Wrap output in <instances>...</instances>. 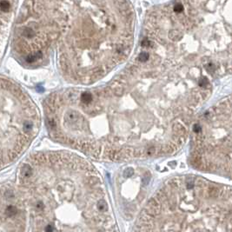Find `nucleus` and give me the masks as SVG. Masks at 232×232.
Listing matches in <instances>:
<instances>
[{
    "label": "nucleus",
    "instance_id": "obj_7",
    "mask_svg": "<svg viewBox=\"0 0 232 232\" xmlns=\"http://www.w3.org/2000/svg\"><path fill=\"white\" fill-rule=\"evenodd\" d=\"M27 209L20 191L0 184V232H27Z\"/></svg>",
    "mask_w": 232,
    "mask_h": 232
},
{
    "label": "nucleus",
    "instance_id": "obj_8",
    "mask_svg": "<svg viewBox=\"0 0 232 232\" xmlns=\"http://www.w3.org/2000/svg\"><path fill=\"white\" fill-rule=\"evenodd\" d=\"M17 5V0H0V57L5 47Z\"/></svg>",
    "mask_w": 232,
    "mask_h": 232
},
{
    "label": "nucleus",
    "instance_id": "obj_6",
    "mask_svg": "<svg viewBox=\"0 0 232 232\" xmlns=\"http://www.w3.org/2000/svg\"><path fill=\"white\" fill-rule=\"evenodd\" d=\"M39 112L23 89L0 77V169L16 161L37 136Z\"/></svg>",
    "mask_w": 232,
    "mask_h": 232
},
{
    "label": "nucleus",
    "instance_id": "obj_3",
    "mask_svg": "<svg viewBox=\"0 0 232 232\" xmlns=\"http://www.w3.org/2000/svg\"><path fill=\"white\" fill-rule=\"evenodd\" d=\"M18 180L31 232H118L101 176L78 156L34 154Z\"/></svg>",
    "mask_w": 232,
    "mask_h": 232
},
{
    "label": "nucleus",
    "instance_id": "obj_5",
    "mask_svg": "<svg viewBox=\"0 0 232 232\" xmlns=\"http://www.w3.org/2000/svg\"><path fill=\"white\" fill-rule=\"evenodd\" d=\"M190 162L201 171L232 180V96L193 125Z\"/></svg>",
    "mask_w": 232,
    "mask_h": 232
},
{
    "label": "nucleus",
    "instance_id": "obj_2",
    "mask_svg": "<svg viewBox=\"0 0 232 232\" xmlns=\"http://www.w3.org/2000/svg\"><path fill=\"white\" fill-rule=\"evenodd\" d=\"M133 33L128 0H24L12 49L26 67H52L69 83L88 85L125 61Z\"/></svg>",
    "mask_w": 232,
    "mask_h": 232
},
{
    "label": "nucleus",
    "instance_id": "obj_1",
    "mask_svg": "<svg viewBox=\"0 0 232 232\" xmlns=\"http://www.w3.org/2000/svg\"><path fill=\"white\" fill-rule=\"evenodd\" d=\"M44 110L56 141L98 160L170 156L190 132V122L149 98L125 71L105 86L53 92Z\"/></svg>",
    "mask_w": 232,
    "mask_h": 232
},
{
    "label": "nucleus",
    "instance_id": "obj_4",
    "mask_svg": "<svg viewBox=\"0 0 232 232\" xmlns=\"http://www.w3.org/2000/svg\"><path fill=\"white\" fill-rule=\"evenodd\" d=\"M132 232H232V186L196 175L170 178L143 208Z\"/></svg>",
    "mask_w": 232,
    "mask_h": 232
}]
</instances>
